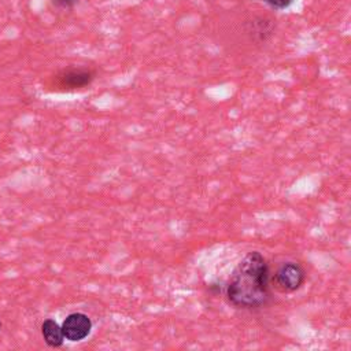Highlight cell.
<instances>
[{
  "label": "cell",
  "instance_id": "1",
  "mask_svg": "<svg viewBox=\"0 0 351 351\" xmlns=\"http://www.w3.org/2000/svg\"><path fill=\"white\" fill-rule=\"evenodd\" d=\"M225 295L228 302L243 310L265 306L270 299V270L265 256L258 251L248 252L230 274Z\"/></svg>",
  "mask_w": 351,
  "mask_h": 351
},
{
  "label": "cell",
  "instance_id": "2",
  "mask_svg": "<svg viewBox=\"0 0 351 351\" xmlns=\"http://www.w3.org/2000/svg\"><path fill=\"white\" fill-rule=\"evenodd\" d=\"M306 280V271L298 262H285L282 263L276 274L274 281L280 291L293 292L299 289Z\"/></svg>",
  "mask_w": 351,
  "mask_h": 351
},
{
  "label": "cell",
  "instance_id": "3",
  "mask_svg": "<svg viewBox=\"0 0 351 351\" xmlns=\"http://www.w3.org/2000/svg\"><path fill=\"white\" fill-rule=\"evenodd\" d=\"M90 329H92V322L89 317L82 313L69 314L62 324L63 336L70 341L84 340L90 333Z\"/></svg>",
  "mask_w": 351,
  "mask_h": 351
},
{
  "label": "cell",
  "instance_id": "4",
  "mask_svg": "<svg viewBox=\"0 0 351 351\" xmlns=\"http://www.w3.org/2000/svg\"><path fill=\"white\" fill-rule=\"evenodd\" d=\"M95 78V73L86 69H71L56 77V85L66 90H75L88 86Z\"/></svg>",
  "mask_w": 351,
  "mask_h": 351
},
{
  "label": "cell",
  "instance_id": "5",
  "mask_svg": "<svg viewBox=\"0 0 351 351\" xmlns=\"http://www.w3.org/2000/svg\"><path fill=\"white\" fill-rule=\"evenodd\" d=\"M41 333H43L44 341L49 347H60L63 344V340H64L63 330L56 321L45 319L41 325Z\"/></svg>",
  "mask_w": 351,
  "mask_h": 351
},
{
  "label": "cell",
  "instance_id": "6",
  "mask_svg": "<svg viewBox=\"0 0 351 351\" xmlns=\"http://www.w3.org/2000/svg\"><path fill=\"white\" fill-rule=\"evenodd\" d=\"M251 36L259 41H265L269 36L273 33V25L271 21L267 18H256L251 23Z\"/></svg>",
  "mask_w": 351,
  "mask_h": 351
},
{
  "label": "cell",
  "instance_id": "7",
  "mask_svg": "<svg viewBox=\"0 0 351 351\" xmlns=\"http://www.w3.org/2000/svg\"><path fill=\"white\" fill-rule=\"evenodd\" d=\"M263 3L266 4V5H269L271 10H285V8H288L292 3H293V0H263Z\"/></svg>",
  "mask_w": 351,
  "mask_h": 351
},
{
  "label": "cell",
  "instance_id": "8",
  "mask_svg": "<svg viewBox=\"0 0 351 351\" xmlns=\"http://www.w3.org/2000/svg\"><path fill=\"white\" fill-rule=\"evenodd\" d=\"M80 0H51L52 5L59 10H71L78 4Z\"/></svg>",
  "mask_w": 351,
  "mask_h": 351
},
{
  "label": "cell",
  "instance_id": "9",
  "mask_svg": "<svg viewBox=\"0 0 351 351\" xmlns=\"http://www.w3.org/2000/svg\"><path fill=\"white\" fill-rule=\"evenodd\" d=\"M0 328H1V321H0Z\"/></svg>",
  "mask_w": 351,
  "mask_h": 351
}]
</instances>
